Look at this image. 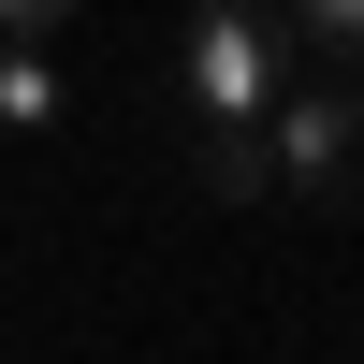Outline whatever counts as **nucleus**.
I'll return each instance as SVG.
<instances>
[{"instance_id": "nucleus-1", "label": "nucleus", "mask_w": 364, "mask_h": 364, "mask_svg": "<svg viewBox=\"0 0 364 364\" xmlns=\"http://www.w3.org/2000/svg\"><path fill=\"white\" fill-rule=\"evenodd\" d=\"M175 73H190V117H262L291 87V15L277 0H204L190 44H175Z\"/></svg>"}, {"instance_id": "nucleus-4", "label": "nucleus", "mask_w": 364, "mask_h": 364, "mask_svg": "<svg viewBox=\"0 0 364 364\" xmlns=\"http://www.w3.org/2000/svg\"><path fill=\"white\" fill-rule=\"evenodd\" d=\"M0 117H15V132L58 117V58H44V44H0Z\"/></svg>"}, {"instance_id": "nucleus-5", "label": "nucleus", "mask_w": 364, "mask_h": 364, "mask_svg": "<svg viewBox=\"0 0 364 364\" xmlns=\"http://www.w3.org/2000/svg\"><path fill=\"white\" fill-rule=\"evenodd\" d=\"M291 29H306V44H336L350 73H364V0H291Z\"/></svg>"}, {"instance_id": "nucleus-3", "label": "nucleus", "mask_w": 364, "mask_h": 364, "mask_svg": "<svg viewBox=\"0 0 364 364\" xmlns=\"http://www.w3.org/2000/svg\"><path fill=\"white\" fill-rule=\"evenodd\" d=\"M204 190H219V204H262V190H277V146H262V117H204Z\"/></svg>"}, {"instance_id": "nucleus-2", "label": "nucleus", "mask_w": 364, "mask_h": 364, "mask_svg": "<svg viewBox=\"0 0 364 364\" xmlns=\"http://www.w3.org/2000/svg\"><path fill=\"white\" fill-rule=\"evenodd\" d=\"M262 146H277V175L306 204H364V87H291Z\"/></svg>"}, {"instance_id": "nucleus-6", "label": "nucleus", "mask_w": 364, "mask_h": 364, "mask_svg": "<svg viewBox=\"0 0 364 364\" xmlns=\"http://www.w3.org/2000/svg\"><path fill=\"white\" fill-rule=\"evenodd\" d=\"M58 15H73V0H0V44H44Z\"/></svg>"}]
</instances>
